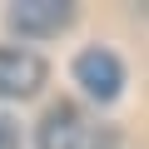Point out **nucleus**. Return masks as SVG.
<instances>
[{
    "instance_id": "3",
    "label": "nucleus",
    "mask_w": 149,
    "mask_h": 149,
    "mask_svg": "<svg viewBox=\"0 0 149 149\" xmlns=\"http://www.w3.org/2000/svg\"><path fill=\"white\" fill-rule=\"evenodd\" d=\"M74 80L85 85L90 100H114L119 85H124V65H119V55H109V50H85L80 60H74Z\"/></svg>"
},
{
    "instance_id": "1",
    "label": "nucleus",
    "mask_w": 149,
    "mask_h": 149,
    "mask_svg": "<svg viewBox=\"0 0 149 149\" xmlns=\"http://www.w3.org/2000/svg\"><path fill=\"white\" fill-rule=\"evenodd\" d=\"M40 149H119V134L90 119L80 104H55L40 124Z\"/></svg>"
},
{
    "instance_id": "4",
    "label": "nucleus",
    "mask_w": 149,
    "mask_h": 149,
    "mask_svg": "<svg viewBox=\"0 0 149 149\" xmlns=\"http://www.w3.org/2000/svg\"><path fill=\"white\" fill-rule=\"evenodd\" d=\"M10 20H15L20 35H60L74 20V10L65 5V0H20V5L10 10Z\"/></svg>"
},
{
    "instance_id": "2",
    "label": "nucleus",
    "mask_w": 149,
    "mask_h": 149,
    "mask_svg": "<svg viewBox=\"0 0 149 149\" xmlns=\"http://www.w3.org/2000/svg\"><path fill=\"white\" fill-rule=\"evenodd\" d=\"M45 85V60L35 50H0V100H30Z\"/></svg>"
},
{
    "instance_id": "5",
    "label": "nucleus",
    "mask_w": 149,
    "mask_h": 149,
    "mask_svg": "<svg viewBox=\"0 0 149 149\" xmlns=\"http://www.w3.org/2000/svg\"><path fill=\"white\" fill-rule=\"evenodd\" d=\"M0 149H20V134L10 124V114H0Z\"/></svg>"
}]
</instances>
